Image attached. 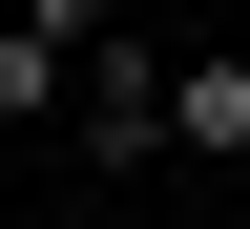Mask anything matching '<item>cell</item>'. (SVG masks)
Instances as JSON below:
<instances>
[{
	"instance_id": "cell-3",
	"label": "cell",
	"mask_w": 250,
	"mask_h": 229,
	"mask_svg": "<svg viewBox=\"0 0 250 229\" xmlns=\"http://www.w3.org/2000/svg\"><path fill=\"white\" fill-rule=\"evenodd\" d=\"M62 229H104V208H62Z\"/></svg>"
},
{
	"instance_id": "cell-2",
	"label": "cell",
	"mask_w": 250,
	"mask_h": 229,
	"mask_svg": "<svg viewBox=\"0 0 250 229\" xmlns=\"http://www.w3.org/2000/svg\"><path fill=\"white\" fill-rule=\"evenodd\" d=\"M167 146H188V167H250V62H229V42L167 62Z\"/></svg>"
},
{
	"instance_id": "cell-1",
	"label": "cell",
	"mask_w": 250,
	"mask_h": 229,
	"mask_svg": "<svg viewBox=\"0 0 250 229\" xmlns=\"http://www.w3.org/2000/svg\"><path fill=\"white\" fill-rule=\"evenodd\" d=\"M62 146H83V167H146V146H167V62L125 42V21L83 42V83H62Z\"/></svg>"
}]
</instances>
